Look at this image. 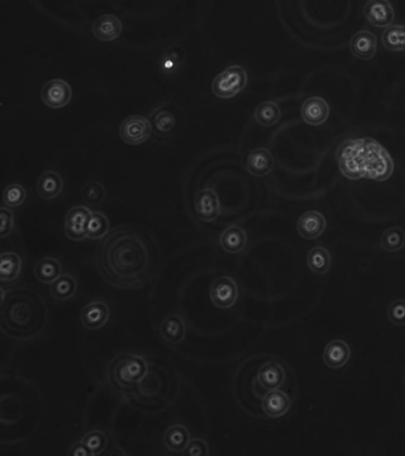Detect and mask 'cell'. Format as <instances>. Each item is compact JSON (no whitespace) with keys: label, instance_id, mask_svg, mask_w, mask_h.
Returning a JSON list of instances; mask_svg holds the SVG:
<instances>
[{"label":"cell","instance_id":"cell-1","mask_svg":"<svg viewBox=\"0 0 405 456\" xmlns=\"http://www.w3.org/2000/svg\"><path fill=\"white\" fill-rule=\"evenodd\" d=\"M97 270L106 282L122 290H137L154 278L157 250L141 232L118 227L106 235L97 255Z\"/></svg>","mask_w":405,"mask_h":456},{"label":"cell","instance_id":"cell-2","mask_svg":"<svg viewBox=\"0 0 405 456\" xmlns=\"http://www.w3.org/2000/svg\"><path fill=\"white\" fill-rule=\"evenodd\" d=\"M338 164L344 178L358 181L389 180L395 163L388 150L373 138H354L344 141L338 151Z\"/></svg>","mask_w":405,"mask_h":456},{"label":"cell","instance_id":"cell-3","mask_svg":"<svg viewBox=\"0 0 405 456\" xmlns=\"http://www.w3.org/2000/svg\"><path fill=\"white\" fill-rule=\"evenodd\" d=\"M1 297V328L13 339L28 340L40 336L45 327L48 310L33 290L8 291Z\"/></svg>","mask_w":405,"mask_h":456},{"label":"cell","instance_id":"cell-4","mask_svg":"<svg viewBox=\"0 0 405 456\" xmlns=\"http://www.w3.org/2000/svg\"><path fill=\"white\" fill-rule=\"evenodd\" d=\"M149 368L145 358L136 353H124L111 361L107 370V379L114 391L127 395L137 390Z\"/></svg>","mask_w":405,"mask_h":456},{"label":"cell","instance_id":"cell-5","mask_svg":"<svg viewBox=\"0 0 405 456\" xmlns=\"http://www.w3.org/2000/svg\"><path fill=\"white\" fill-rule=\"evenodd\" d=\"M248 81V73L241 65H231L215 77L212 92L220 99H232L243 92Z\"/></svg>","mask_w":405,"mask_h":456},{"label":"cell","instance_id":"cell-6","mask_svg":"<svg viewBox=\"0 0 405 456\" xmlns=\"http://www.w3.org/2000/svg\"><path fill=\"white\" fill-rule=\"evenodd\" d=\"M209 299L214 307L226 310L235 307L239 299V288L235 279L221 275L213 279L209 287Z\"/></svg>","mask_w":405,"mask_h":456},{"label":"cell","instance_id":"cell-7","mask_svg":"<svg viewBox=\"0 0 405 456\" xmlns=\"http://www.w3.org/2000/svg\"><path fill=\"white\" fill-rule=\"evenodd\" d=\"M151 121L143 116L126 118L119 127V136L127 146H141L151 137Z\"/></svg>","mask_w":405,"mask_h":456},{"label":"cell","instance_id":"cell-8","mask_svg":"<svg viewBox=\"0 0 405 456\" xmlns=\"http://www.w3.org/2000/svg\"><path fill=\"white\" fill-rule=\"evenodd\" d=\"M73 91L68 82L62 79H53L45 82L41 91V99L49 109H60L69 105Z\"/></svg>","mask_w":405,"mask_h":456},{"label":"cell","instance_id":"cell-9","mask_svg":"<svg viewBox=\"0 0 405 456\" xmlns=\"http://www.w3.org/2000/svg\"><path fill=\"white\" fill-rule=\"evenodd\" d=\"M92 213L85 206H75L69 210L65 219V235L69 240L82 242L87 238V226Z\"/></svg>","mask_w":405,"mask_h":456},{"label":"cell","instance_id":"cell-10","mask_svg":"<svg viewBox=\"0 0 405 456\" xmlns=\"http://www.w3.org/2000/svg\"><path fill=\"white\" fill-rule=\"evenodd\" d=\"M194 206L198 218L203 222L215 221L221 213L219 195L211 188L200 190L195 195Z\"/></svg>","mask_w":405,"mask_h":456},{"label":"cell","instance_id":"cell-11","mask_svg":"<svg viewBox=\"0 0 405 456\" xmlns=\"http://www.w3.org/2000/svg\"><path fill=\"white\" fill-rule=\"evenodd\" d=\"M110 307L104 301H92L82 308L80 321L87 331H99L110 320Z\"/></svg>","mask_w":405,"mask_h":456},{"label":"cell","instance_id":"cell-12","mask_svg":"<svg viewBox=\"0 0 405 456\" xmlns=\"http://www.w3.org/2000/svg\"><path fill=\"white\" fill-rule=\"evenodd\" d=\"M364 16L373 26L385 29L392 25L396 13L389 0H367L364 6Z\"/></svg>","mask_w":405,"mask_h":456},{"label":"cell","instance_id":"cell-13","mask_svg":"<svg viewBox=\"0 0 405 456\" xmlns=\"http://www.w3.org/2000/svg\"><path fill=\"white\" fill-rule=\"evenodd\" d=\"M151 126L152 131L158 137H169L174 134L177 126V117L174 112V107L169 104L158 106L151 114Z\"/></svg>","mask_w":405,"mask_h":456},{"label":"cell","instance_id":"cell-14","mask_svg":"<svg viewBox=\"0 0 405 456\" xmlns=\"http://www.w3.org/2000/svg\"><path fill=\"white\" fill-rule=\"evenodd\" d=\"M331 109L328 102L322 97H312L304 101L301 109V117L305 124L320 126L329 118Z\"/></svg>","mask_w":405,"mask_h":456},{"label":"cell","instance_id":"cell-15","mask_svg":"<svg viewBox=\"0 0 405 456\" xmlns=\"http://www.w3.org/2000/svg\"><path fill=\"white\" fill-rule=\"evenodd\" d=\"M327 221L317 210H309L301 215L297 221V232L303 239L315 240L324 233Z\"/></svg>","mask_w":405,"mask_h":456},{"label":"cell","instance_id":"cell-16","mask_svg":"<svg viewBox=\"0 0 405 456\" xmlns=\"http://www.w3.org/2000/svg\"><path fill=\"white\" fill-rule=\"evenodd\" d=\"M92 33L97 40L102 42H112L122 35V20L114 15L100 16L92 25Z\"/></svg>","mask_w":405,"mask_h":456},{"label":"cell","instance_id":"cell-17","mask_svg":"<svg viewBox=\"0 0 405 456\" xmlns=\"http://www.w3.org/2000/svg\"><path fill=\"white\" fill-rule=\"evenodd\" d=\"M353 56L359 60L370 61L377 54V38L370 31L363 30L356 33L349 43Z\"/></svg>","mask_w":405,"mask_h":456},{"label":"cell","instance_id":"cell-18","mask_svg":"<svg viewBox=\"0 0 405 456\" xmlns=\"http://www.w3.org/2000/svg\"><path fill=\"white\" fill-rule=\"evenodd\" d=\"M273 166H275V158L268 149L258 148L252 150L248 155L246 169L248 174H251L255 178L267 176L271 173Z\"/></svg>","mask_w":405,"mask_h":456},{"label":"cell","instance_id":"cell-19","mask_svg":"<svg viewBox=\"0 0 405 456\" xmlns=\"http://www.w3.org/2000/svg\"><path fill=\"white\" fill-rule=\"evenodd\" d=\"M263 411L270 418H280L284 416L292 408V400L285 392L280 388L268 391L262 400Z\"/></svg>","mask_w":405,"mask_h":456},{"label":"cell","instance_id":"cell-20","mask_svg":"<svg viewBox=\"0 0 405 456\" xmlns=\"http://www.w3.org/2000/svg\"><path fill=\"white\" fill-rule=\"evenodd\" d=\"M159 334L166 343L179 345L186 339V324L182 316L171 314L163 320L159 327Z\"/></svg>","mask_w":405,"mask_h":456},{"label":"cell","instance_id":"cell-21","mask_svg":"<svg viewBox=\"0 0 405 456\" xmlns=\"http://www.w3.org/2000/svg\"><path fill=\"white\" fill-rule=\"evenodd\" d=\"M285 377H287L285 371L280 363L268 361L260 368L258 376H257V382L264 390L272 391V390L280 388L283 385Z\"/></svg>","mask_w":405,"mask_h":456},{"label":"cell","instance_id":"cell-22","mask_svg":"<svg viewBox=\"0 0 405 456\" xmlns=\"http://www.w3.org/2000/svg\"><path fill=\"white\" fill-rule=\"evenodd\" d=\"M220 246L230 255L241 253L248 245V235L243 227L232 225L220 235Z\"/></svg>","mask_w":405,"mask_h":456},{"label":"cell","instance_id":"cell-23","mask_svg":"<svg viewBox=\"0 0 405 456\" xmlns=\"http://www.w3.org/2000/svg\"><path fill=\"white\" fill-rule=\"evenodd\" d=\"M23 259L15 251L3 252L0 255V279L1 282L13 284L21 278Z\"/></svg>","mask_w":405,"mask_h":456},{"label":"cell","instance_id":"cell-24","mask_svg":"<svg viewBox=\"0 0 405 456\" xmlns=\"http://www.w3.org/2000/svg\"><path fill=\"white\" fill-rule=\"evenodd\" d=\"M351 358L349 343L342 340H333L324 347V361L329 368L338 370L347 365Z\"/></svg>","mask_w":405,"mask_h":456},{"label":"cell","instance_id":"cell-25","mask_svg":"<svg viewBox=\"0 0 405 456\" xmlns=\"http://www.w3.org/2000/svg\"><path fill=\"white\" fill-rule=\"evenodd\" d=\"M191 440V432L183 424L171 425L163 437V443L171 453H184Z\"/></svg>","mask_w":405,"mask_h":456},{"label":"cell","instance_id":"cell-26","mask_svg":"<svg viewBox=\"0 0 405 456\" xmlns=\"http://www.w3.org/2000/svg\"><path fill=\"white\" fill-rule=\"evenodd\" d=\"M37 193L45 200H54L63 190V180L61 175L54 170H48L38 178L36 186Z\"/></svg>","mask_w":405,"mask_h":456},{"label":"cell","instance_id":"cell-27","mask_svg":"<svg viewBox=\"0 0 405 456\" xmlns=\"http://www.w3.org/2000/svg\"><path fill=\"white\" fill-rule=\"evenodd\" d=\"M77 281L70 274H62L50 284V294L55 301L67 302L73 299L77 292Z\"/></svg>","mask_w":405,"mask_h":456},{"label":"cell","instance_id":"cell-28","mask_svg":"<svg viewBox=\"0 0 405 456\" xmlns=\"http://www.w3.org/2000/svg\"><path fill=\"white\" fill-rule=\"evenodd\" d=\"M381 45L392 53L405 52V25H390L381 33Z\"/></svg>","mask_w":405,"mask_h":456},{"label":"cell","instance_id":"cell-29","mask_svg":"<svg viewBox=\"0 0 405 456\" xmlns=\"http://www.w3.org/2000/svg\"><path fill=\"white\" fill-rule=\"evenodd\" d=\"M62 275V264L54 257H47L37 262L35 276L43 284H51Z\"/></svg>","mask_w":405,"mask_h":456},{"label":"cell","instance_id":"cell-30","mask_svg":"<svg viewBox=\"0 0 405 456\" xmlns=\"http://www.w3.org/2000/svg\"><path fill=\"white\" fill-rule=\"evenodd\" d=\"M280 117L282 111L275 101H264L255 109V120L264 127L276 125Z\"/></svg>","mask_w":405,"mask_h":456},{"label":"cell","instance_id":"cell-31","mask_svg":"<svg viewBox=\"0 0 405 456\" xmlns=\"http://www.w3.org/2000/svg\"><path fill=\"white\" fill-rule=\"evenodd\" d=\"M307 264L310 271L316 275H326L332 264L329 251L322 246L312 247L307 255Z\"/></svg>","mask_w":405,"mask_h":456},{"label":"cell","instance_id":"cell-32","mask_svg":"<svg viewBox=\"0 0 405 456\" xmlns=\"http://www.w3.org/2000/svg\"><path fill=\"white\" fill-rule=\"evenodd\" d=\"M110 230V221L102 212H93L87 226V239L99 240L105 238Z\"/></svg>","mask_w":405,"mask_h":456},{"label":"cell","instance_id":"cell-33","mask_svg":"<svg viewBox=\"0 0 405 456\" xmlns=\"http://www.w3.org/2000/svg\"><path fill=\"white\" fill-rule=\"evenodd\" d=\"M381 245L388 252H398L405 246V232L401 227H390L381 235Z\"/></svg>","mask_w":405,"mask_h":456},{"label":"cell","instance_id":"cell-34","mask_svg":"<svg viewBox=\"0 0 405 456\" xmlns=\"http://www.w3.org/2000/svg\"><path fill=\"white\" fill-rule=\"evenodd\" d=\"M81 198L86 203H90L92 206L102 205L106 198V188L100 182H88L82 188Z\"/></svg>","mask_w":405,"mask_h":456},{"label":"cell","instance_id":"cell-35","mask_svg":"<svg viewBox=\"0 0 405 456\" xmlns=\"http://www.w3.org/2000/svg\"><path fill=\"white\" fill-rule=\"evenodd\" d=\"M26 200V190L19 183H11L4 190L3 202L8 208H16L24 203Z\"/></svg>","mask_w":405,"mask_h":456},{"label":"cell","instance_id":"cell-36","mask_svg":"<svg viewBox=\"0 0 405 456\" xmlns=\"http://www.w3.org/2000/svg\"><path fill=\"white\" fill-rule=\"evenodd\" d=\"M82 441L92 453V456L100 455L105 452L107 446V435L102 430H90L82 437Z\"/></svg>","mask_w":405,"mask_h":456},{"label":"cell","instance_id":"cell-37","mask_svg":"<svg viewBox=\"0 0 405 456\" xmlns=\"http://www.w3.org/2000/svg\"><path fill=\"white\" fill-rule=\"evenodd\" d=\"M388 319L395 326H405V299H396L390 303Z\"/></svg>","mask_w":405,"mask_h":456},{"label":"cell","instance_id":"cell-38","mask_svg":"<svg viewBox=\"0 0 405 456\" xmlns=\"http://www.w3.org/2000/svg\"><path fill=\"white\" fill-rule=\"evenodd\" d=\"M15 226V217L8 207H3L0 210V237L4 239L11 235Z\"/></svg>","mask_w":405,"mask_h":456},{"label":"cell","instance_id":"cell-39","mask_svg":"<svg viewBox=\"0 0 405 456\" xmlns=\"http://www.w3.org/2000/svg\"><path fill=\"white\" fill-rule=\"evenodd\" d=\"M184 454L188 456H207L209 455V447L206 440L203 439H191L188 444Z\"/></svg>","mask_w":405,"mask_h":456},{"label":"cell","instance_id":"cell-40","mask_svg":"<svg viewBox=\"0 0 405 456\" xmlns=\"http://www.w3.org/2000/svg\"><path fill=\"white\" fill-rule=\"evenodd\" d=\"M68 454L70 456H92V453L87 447V444L82 440L72 444Z\"/></svg>","mask_w":405,"mask_h":456}]
</instances>
